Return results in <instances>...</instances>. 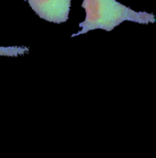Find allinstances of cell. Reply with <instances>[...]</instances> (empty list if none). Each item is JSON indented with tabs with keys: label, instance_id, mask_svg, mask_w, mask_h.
Here are the masks:
<instances>
[{
	"label": "cell",
	"instance_id": "obj_3",
	"mask_svg": "<svg viewBox=\"0 0 156 158\" xmlns=\"http://www.w3.org/2000/svg\"><path fill=\"white\" fill-rule=\"evenodd\" d=\"M29 52V48L23 46H10L1 47L0 46V56L4 57H18L22 56Z\"/></svg>",
	"mask_w": 156,
	"mask_h": 158
},
{
	"label": "cell",
	"instance_id": "obj_1",
	"mask_svg": "<svg viewBox=\"0 0 156 158\" xmlns=\"http://www.w3.org/2000/svg\"><path fill=\"white\" fill-rule=\"evenodd\" d=\"M81 6L86 11L84 21L79 24L81 28L71 38L86 34L90 30L112 31L124 21L147 25L156 21L155 16L148 12H137L116 0H83Z\"/></svg>",
	"mask_w": 156,
	"mask_h": 158
},
{
	"label": "cell",
	"instance_id": "obj_2",
	"mask_svg": "<svg viewBox=\"0 0 156 158\" xmlns=\"http://www.w3.org/2000/svg\"><path fill=\"white\" fill-rule=\"evenodd\" d=\"M32 10L47 22L61 24L67 22L71 0H26Z\"/></svg>",
	"mask_w": 156,
	"mask_h": 158
}]
</instances>
